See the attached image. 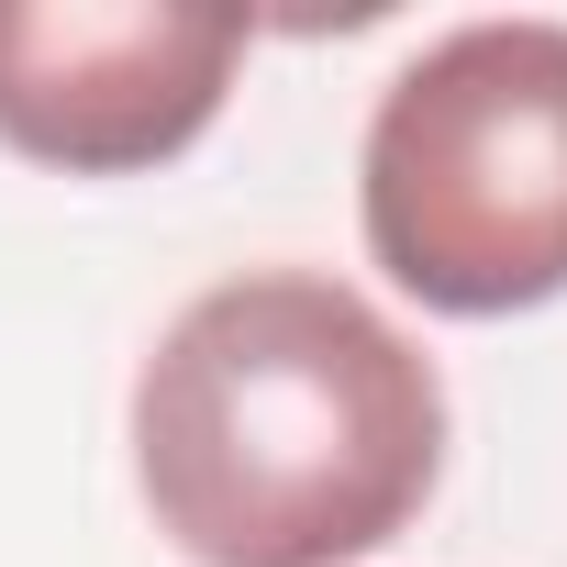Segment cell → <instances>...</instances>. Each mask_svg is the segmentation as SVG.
Instances as JSON below:
<instances>
[{
  "instance_id": "3",
  "label": "cell",
  "mask_w": 567,
  "mask_h": 567,
  "mask_svg": "<svg viewBox=\"0 0 567 567\" xmlns=\"http://www.w3.org/2000/svg\"><path fill=\"white\" fill-rule=\"evenodd\" d=\"M234 68H245L234 12L0 0V145L34 167H68V178H134L212 134Z\"/></svg>"
},
{
  "instance_id": "1",
  "label": "cell",
  "mask_w": 567,
  "mask_h": 567,
  "mask_svg": "<svg viewBox=\"0 0 567 567\" xmlns=\"http://www.w3.org/2000/svg\"><path fill=\"white\" fill-rule=\"evenodd\" d=\"M445 467L434 357L323 267L200 290L134 379V478L189 567L379 556Z\"/></svg>"
},
{
  "instance_id": "2",
  "label": "cell",
  "mask_w": 567,
  "mask_h": 567,
  "mask_svg": "<svg viewBox=\"0 0 567 567\" xmlns=\"http://www.w3.org/2000/svg\"><path fill=\"white\" fill-rule=\"evenodd\" d=\"M357 212L390 290L445 323L567 301V23H456L368 112Z\"/></svg>"
}]
</instances>
